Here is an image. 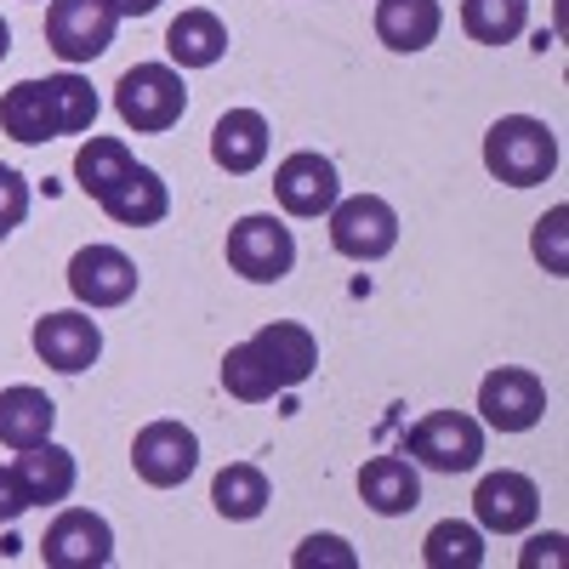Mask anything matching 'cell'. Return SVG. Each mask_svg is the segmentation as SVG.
Masks as SVG:
<instances>
[{
  "mask_svg": "<svg viewBox=\"0 0 569 569\" xmlns=\"http://www.w3.org/2000/svg\"><path fill=\"white\" fill-rule=\"evenodd\" d=\"M485 171L507 188H536L558 171V131L536 114H507L485 131Z\"/></svg>",
  "mask_w": 569,
  "mask_h": 569,
  "instance_id": "cell-1",
  "label": "cell"
},
{
  "mask_svg": "<svg viewBox=\"0 0 569 569\" xmlns=\"http://www.w3.org/2000/svg\"><path fill=\"white\" fill-rule=\"evenodd\" d=\"M114 109H120V120L131 131L154 137V131H171L188 114V86L171 63H137L114 86Z\"/></svg>",
  "mask_w": 569,
  "mask_h": 569,
  "instance_id": "cell-2",
  "label": "cell"
},
{
  "mask_svg": "<svg viewBox=\"0 0 569 569\" xmlns=\"http://www.w3.org/2000/svg\"><path fill=\"white\" fill-rule=\"evenodd\" d=\"M405 456L433 472H472L485 461V421L467 410H427L405 433Z\"/></svg>",
  "mask_w": 569,
  "mask_h": 569,
  "instance_id": "cell-3",
  "label": "cell"
},
{
  "mask_svg": "<svg viewBox=\"0 0 569 569\" xmlns=\"http://www.w3.org/2000/svg\"><path fill=\"white\" fill-rule=\"evenodd\" d=\"M222 251H228V268L240 279H251V284H279L284 273H291V262H297L291 228H284L279 217H268V211H251V217L233 222Z\"/></svg>",
  "mask_w": 569,
  "mask_h": 569,
  "instance_id": "cell-4",
  "label": "cell"
},
{
  "mask_svg": "<svg viewBox=\"0 0 569 569\" xmlns=\"http://www.w3.org/2000/svg\"><path fill=\"white\" fill-rule=\"evenodd\" d=\"M114 29H120V12L109 0H52L46 7V46L63 63H98L114 46Z\"/></svg>",
  "mask_w": 569,
  "mask_h": 569,
  "instance_id": "cell-5",
  "label": "cell"
},
{
  "mask_svg": "<svg viewBox=\"0 0 569 569\" xmlns=\"http://www.w3.org/2000/svg\"><path fill=\"white\" fill-rule=\"evenodd\" d=\"M330 246L348 262H382L399 246V211L382 194H353L330 206Z\"/></svg>",
  "mask_w": 569,
  "mask_h": 569,
  "instance_id": "cell-6",
  "label": "cell"
},
{
  "mask_svg": "<svg viewBox=\"0 0 569 569\" xmlns=\"http://www.w3.org/2000/svg\"><path fill=\"white\" fill-rule=\"evenodd\" d=\"M131 467H137V479L154 485V490L188 485V479H194V467H200L194 427H182V421H149L131 439Z\"/></svg>",
  "mask_w": 569,
  "mask_h": 569,
  "instance_id": "cell-7",
  "label": "cell"
},
{
  "mask_svg": "<svg viewBox=\"0 0 569 569\" xmlns=\"http://www.w3.org/2000/svg\"><path fill=\"white\" fill-rule=\"evenodd\" d=\"M479 416L496 433H530L547 416V382L525 365H501L479 382Z\"/></svg>",
  "mask_w": 569,
  "mask_h": 569,
  "instance_id": "cell-8",
  "label": "cell"
},
{
  "mask_svg": "<svg viewBox=\"0 0 569 569\" xmlns=\"http://www.w3.org/2000/svg\"><path fill=\"white\" fill-rule=\"evenodd\" d=\"M114 558V530L103 512L91 507H69L58 512L40 536V563L46 569H103Z\"/></svg>",
  "mask_w": 569,
  "mask_h": 569,
  "instance_id": "cell-9",
  "label": "cell"
},
{
  "mask_svg": "<svg viewBox=\"0 0 569 569\" xmlns=\"http://www.w3.org/2000/svg\"><path fill=\"white\" fill-rule=\"evenodd\" d=\"M273 200L284 206V217H330V206L342 200L337 160H325L313 149L284 154L279 171H273Z\"/></svg>",
  "mask_w": 569,
  "mask_h": 569,
  "instance_id": "cell-10",
  "label": "cell"
},
{
  "mask_svg": "<svg viewBox=\"0 0 569 569\" xmlns=\"http://www.w3.org/2000/svg\"><path fill=\"white\" fill-rule=\"evenodd\" d=\"M69 291L80 308H120L137 297V262L120 246H80L69 257Z\"/></svg>",
  "mask_w": 569,
  "mask_h": 569,
  "instance_id": "cell-11",
  "label": "cell"
},
{
  "mask_svg": "<svg viewBox=\"0 0 569 569\" xmlns=\"http://www.w3.org/2000/svg\"><path fill=\"white\" fill-rule=\"evenodd\" d=\"M472 512H479V525L496 530V536H518L530 530L541 518V485L530 472H485L479 490H472Z\"/></svg>",
  "mask_w": 569,
  "mask_h": 569,
  "instance_id": "cell-12",
  "label": "cell"
},
{
  "mask_svg": "<svg viewBox=\"0 0 569 569\" xmlns=\"http://www.w3.org/2000/svg\"><path fill=\"white\" fill-rule=\"evenodd\" d=\"M34 353H40V365H52L63 376H80V370L98 365L103 330H98V319L80 313V308L46 313V319H34Z\"/></svg>",
  "mask_w": 569,
  "mask_h": 569,
  "instance_id": "cell-13",
  "label": "cell"
},
{
  "mask_svg": "<svg viewBox=\"0 0 569 569\" xmlns=\"http://www.w3.org/2000/svg\"><path fill=\"white\" fill-rule=\"evenodd\" d=\"M251 342H257V353L268 359L279 393H284V388H302L308 376H313V365H319V342H313V330H308V325H291V319L262 325Z\"/></svg>",
  "mask_w": 569,
  "mask_h": 569,
  "instance_id": "cell-14",
  "label": "cell"
},
{
  "mask_svg": "<svg viewBox=\"0 0 569 569\" xmlns=\"http://www.w3.org/2000/svg\"><path fill=\"white\" fill-rule=\"evenodd\" d=\"M12 472H18L29 507H58V501H69V496H74V479H80L74 456H69L63 445H52V439L34 445V450H18Z\"/></svg>",
  "mask_w": 569,
  "mask_h": 569,
  "instance_id": "cell-15",
  "label": "cell"
},
{
  "mask_svg": "<svg viewBox=\"0 0 569 569\" xmlns=\"http://www.w3.org/2000/svg\"><path fill=\"white\" fill-rule=\"evenodd\" d=\"M268 120L257 109H228L211 131V160L228 171V177H251L262 160H268Z\"/></svg>",
  "mask_w": 569,
  "mask_h": 569,
  "instance_id": "cell-16",
  "label": "cell"
},
{
  "mask_svg": "<svg viewBox=\"0 0 569 569\" xmlns=\"http://www.w3.org/2000/svg\"><path fill=\"white\" fill-rule=\"evenodd\" d=\"M98 206H103L109 222H120V228H154V222H166V211H171V188L160 182V171L131 166Z\"/></svg>",
  "mask_w": 569,
  "mask_h": 569,
  "instance_id": "cell-17",
  "label": "cell"
},
{
  "mask_svg": "<svg viewBox=\"0 0 569 569\" xmlns=\"http://www.w3.org/2000/svg\"><path fill=\"white\" fill-rule=\"evenodd\" d=\"M445 29L439 0H376V40L388 52H427Z\"/></svg>",
  "mask_w": 569,
  "mask_h": 569,
  "instance_id": "cell-18",
  "label": "cell"
},
{
  "mask_svg": "<svg viewBox=\"0 0 569 569\" xmlns=\"http://www.w3.org/2000/svg\"><path fill=\"white\" fill-rule=\"evenodd\" d=\"M58 427V405L46 399L40 388L18 382V388H0V445L7 450H34L52 439Z\"/></svg>",
  "mask_w": 569,
  "mask_h": 569,
  "instance_id": "cell-19",
  "label": "cell"
},
{
  "mask_svg": "<svg viewBox=\"0 0 569 569\" xmlns=\"http://www.w3.org/2000/svg\"><path fill=\"white\" fill-rule=\"evenodd\" d=\"M359 496L370 512L382 518H399V512H416L421 507V479L405 456H376L359 467Z\"/></svg>",
  "mask_w": 569,
  "mask_h": 569,
  "instance_id": "cell-20",
  "label": "cell"
},
{
  "mask_svg": "<svg viewBox=\"0 0 569 569\" xmlns=\"http://www.w3.org/2000/svg\"><path fill=\"white\" fill-rule=\"evenodd\" d=\"M166 52H171L177 69H211L228 52V23L217 12H206V7H188L166 29Z\"/></svg>",
  "mask_w": 569,
  "mask_h": 569,
  "instance_id": "cell-21",
  "label": "cell"
},
{
  "mask_svg": "<svg viewBox=\"0 0 569 569\" xmlns=\"http://www.w3.org/2000/svg\"><path fill=\"white\" fill-rule=\"evenodd\" d=\"M268 501H273V490H268V472H262L257 461H228V467L217 472V485H211V507H217L222 518H233V525H251V518H262Z\"/></svg>",
  "mask_w": 569,
  "mask_h": 569,
  "instance_id": "cell-22",
  "label": "cell"
},
{
  "mask_svg": "<svg viewBox=\"0 0 569 569\" xmlns=\"http://www.w3.org/2000/svg\"><path fill=\"white\" fill-rule=\"evenodd\" d=\"M0 131L12 142H52L58 126H52V109H46V80H18L7 98H0Z\"/></svg>",
  "mask_w": 569,
  "mask_h": 569,
  "instance_id": "cell-23",
  "label": "cell"
},
{
  "mask_svg": "<svg viewBox=\"0 0 569 569\" xmlns=\"http://www.w3.org/2000/svg\"><path fill=\"white\" fill-rule=\"evenodd\" d=\"M461 29L479 46H512L530 29V0H461Z\"/></svg>",
  "mask_w": 569,
  "mask_h": 569,
  "instance_id": "cell-24",
  "label": "cell"
},
{
  "mask_svg": "<svg viewBox=\"0 0 569 569\" xmlns=\"http://www.w3.org/2000/svg\"><path fill=\"white\" fill-rule=\"evenodd\" d=\"M421 563L427 569H479L485 563V536L479 525H461V518H445V525L427 530L421 541Z\"/></svg>",
  "mask_w": 569,
  "mask_h": 569,
  "instance_id": "cell-25",
  "label": "cell"
},
{
  "mask_svg": "<svg viewBox=\"0 0 569 569\" xmlns=\"http://www.w3.org/2000/svg\"><path fill=\"white\" fill-rule=\"evenodd\" d=\"M131 166H137V160H131V149H126L120 137H91L86 149L74 154V182L86 188L91 200H103V194H109V188H114Z\"/></svg>",
  "mask_w": 569,
  "mask_h": 569,
  "instance_id": "cell-26",
  "label": "cell"
},
{
  "mask_svg": "<svg viewBox=\"0 0 569 569\" xmlns=\"http://www.w3.org/2000/svg\"><path fill=\"white\" fill-rule=\"evenodd\" d=\"M222 388L240 399V405H268V399L279 393V382H273L268 359L257 353V342H233V348L222 353Z\"/></svg>",
  "mask_w": 569,
  "mask_h": 569,
  "instance_id": "cell-27",
  "label": "cell"
},
{
  "mask_svg": "<svg viewBox=\"0 0 569 569\" xmlns=\"http://www.w3.org/2000/svg\"><path fill=\"white\" fill-rule=\"evenodd\" d=\"M46 109H52L58 137L91 131V120H98V91H91V80H80L74 69L69 74H52V80H46Z\"/></svg>",
  "mask_w": 569,
  "mask_h": 569,
  "instance_id": "cell-28",
  "label": "cell"
},
{
  "mask_svg": "<svg viewBox=\"0 0 569 569\" xmlns=\"http://www.w3.org/2000/svg\"><path fill=\"white\" fill-rule=\"evenodd\" d=\"M530 251H536V262H541L552 279H563V273H569V206H552V211L536 222Z\"/></svg>",
  "mask_w": 569,
  "mask_h": 569,
  "instance_id": "cell-29",
  "label": "cell"
},
{
  "mask_svg": "<svg viewBox=\"0 0 569 569\" xmlns=\"http://www.w3.org/2000/svg\"><path fill=\"white\" fill-rule=\"evenodd\" d=\"M297 569H359V552L342 536H308L291 558Z\"/></svg>",
  "mask_w": 569,
  "mask_h": 569,
  "instance_id": "cell-30",
  "label": "cell"
},
{
  "mask_svg": "<svg viewBox=\"0 0 569 569\" xmlns=\"http://www.w3.org/2000/svg\"><path fill=\"white\" fill-rule=\"evenodd\" d=\"M23 217H29V182H23V171L0 166V240L12 228H23Z\"/></svg>",
  "mask_w": 569,
  "mask_h": 569,
  "instance_id": "cell-31",
  "label": "cell"
},
{
  "mask_svg": "<svg viewBox=\"0 0 569 569\" xmlns=\"http://www.w3.org/2000/svg\"><path fill=\"white\" fill-rule=\"evenodd\" d=\"M23 512H29V496L18 485V472L0 467V525H12V518H23Z\"/></svg>",
  "mask_w": 569,
  "mask_h": 569,
  "instance_id": "cell-32",
  "label": "cell"
},
{
  "mask_svg": "<svg viewBox=\"0 0 569 569\" xmlns=\"http://www.w3.org/2000/svg\"><path fill=\"white\" fill-rule=\"evenodd\" d=\"M541 563H563V536H536V541H530L525 569H541Z\"/></svg>",
  "mask_w": 569,
  "mask_h": 569,
  "instance_id": "cell-33",
  "label": "cell"
},
{
  "mask_svg": "<svg viewBox=\"0 0 569 569\" xmlns=\"http://www.w3.org/2000/svg\"><path fill=\"white\" fill-rule=\"evenodd\" d=\"M109 7H114L120 18H149V12L160 7V0H109Z\"/></svg>",
  "mask_w": 569,
  "mask_h": 569,
  "instance_id": "cell-34",
  "label": "cell"
},
{
  "mask_svg": "<svg viewBox=\"0 0 569 569\" xmlns=\"http://www.w3.org/2000/svg\"><path fill=\"white\" fill-rule=\"evenodd\" d=\"M12 52V29H7V18H0V58Z\"/></svg>",
  "mask_w": 569,
  "mask_h": 569,
  "instance_id": "cell-35",
  "label": "cell"
}]
</instances>
